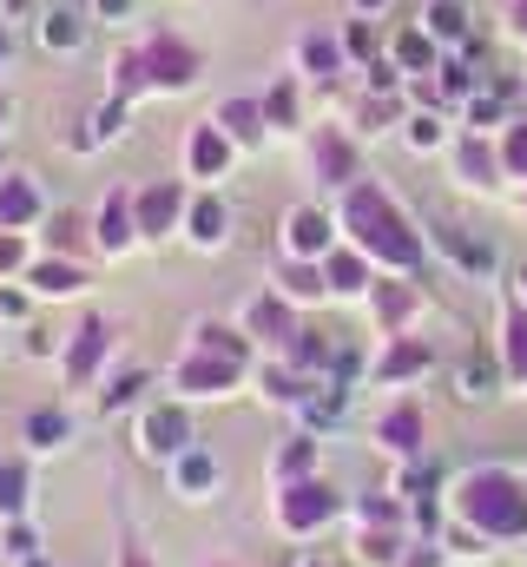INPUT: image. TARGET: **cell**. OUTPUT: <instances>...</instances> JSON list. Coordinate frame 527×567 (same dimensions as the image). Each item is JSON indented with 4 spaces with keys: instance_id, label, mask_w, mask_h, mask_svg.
<instances>
[{
    "instance_id": "obj_1",
    "label": "cell",
    "mask_w": 527,
    "mask_h": 567,
    "mask_svg": "<svg viewBox=\"0 0 527 567\" xmlns=\"http://www.w3.org/2000/svg\"><path fill=\"white\" fill-rule=\"evenodd\" d=\"M343 231H350V245L370 265H390V271H415L422 265V238L409 231V218L383 198V185H350L343 192Z\"/></svg>"
},
{
    "instance_id": "obj_2",
    "label": "cell",
    "mask_w": 527,
    "mask_h": 567,
    "mask_svg": "<svg viewBox=\"0 0 527 567\" xmlns=\"http://www.w3.org/2000/svg\"><path fill=\"white\" fill-rule=\"evenodd\" d=\"M462 522L475 535H495V542H515L527 528V488L502 468H475L462 482Z\"/></svg>"
},
{
    "instance_id": "obj_3",
    "label": "cell",
    "mask_w": 527,
    "mask_h": 567,
    "mask_svg": "<svg viewBox=\"0 0 527 567\" xmlns=\"http://www.w3.org/2000/svg\"><path fill=\"white\" fill-rule=\"evenodd\" d=\"M132 442H138L145 462H165V468H172V462L192 449V410H185L178 396H165V403H138Z\"/></svg>"
},
{
    "instance_id": "obj_4",
    "label": "cell",
    "mask_w": 527,
    "mask_h": 567,
    "mask_svg": "<svg viewBox=\"0 0 527 567\" xmlns=\"http://www.w3.org/2000/svg\"><path fill=\"white\" fill-rule=\"evenodd\" d=\"M138 60H145L152 93H192L198 73H205V53H198L192 40H178V33H152V40L138 47Z\"/></svg>"
},
{
    "instance_id": "obj_5",
    "label": "cell",
    "mask_w": 527,
    "mask_h": 567,
    "mask_svg": "<svg viewBox=\"0 0 527 567\" xmlns=\"http://www.w3.org/2000/svg\"><path fill=\"white\" fill-rule=\"evenodd\" d=\"M106 363H113V323H106V317H86V323L66 337L60 383H66V390H100V383H106Z\"/></svg>"
},
{
    "instance_id": "obj_6",
    "label": "cell",
    "mask_w": 527,
    "mask_h": 567,
    "mask_svg": "<svg viewBox=\"0 0 527 567\" xmlns=\"http://www.w3.org/2000/svg\"><path fill=\"white\" fill-rule=\"evenodd\" d=\"M251 363H231V357H205V350H185L172 363V396L178 403H211V396H231L245 383Z\"/></svg>"
},
{
    "instance_id": "obj_7",
    "label": "cell",
    "mask_w": 527,
    "mask_h": 567,
    "mask_svg": "<svg viewBox=\"0 0 527 567\" xmlns=\"http://www.w3.org/2000/svg\"><path fill=\"white\" fill-rule=\"evenodd\" d=\"M337 488L330 482H317V475H303V482H283L277 488V528L283 535H317V528H330L337 522Z\"/></svg>"
},
{
    "instance_id": "obj_8",
    "label": "cell",
    "mask_w": 527,
    "mask_h": 567,
    "mask_svg": "<svg viewBox=\"0 0 527 567\" xmlns=\"http://www.w3.org/2000/svg\"><path fill=\"white\" fill-rule=\"evenodd\" d=\"M185 205H192V192H185L178 178H152V185H138V192H132L138 238H145V245H158V238L185 231Z\"/></svg>"
},
{
    "instance_id": "obj_9",
    "label": "cell",
    "mask_w": 527,
    "mask_h": 567,
    "mask_svg": "<svg viewBox=\"0 0 527 567\" xmlns=\"http://www.w3.org/2000/svg\"><path fill=\"white\" fill-rule=\"evenodd\" d=\"M132 245H145L138 238V212H132V185H113L100 198V212H93V251L100 258H126Z\"/></svg>"
},
{
    "instance_id": "obj_10",
    "label": "cell",
    "mask_w": 527,
    "mask_h": 567,
    "mask_svg": "<svg viewBox=\"0 0 527 567\" xmlns=\"http://www.w3.org/2000/svg\"><path fill=\"white\" fill-rule=\"evenodd\" d=\"M20 284H27L33 303H73V297H86V265H80V258H46V251H40Z\"/></svg>"
},
{
    "instance_id": "obj_11",
    "label": "cell",
    "mask_w": 527,
    "mask_h": 567,
    "mask_svg": "<svg viewBox=\"0 0 527 567\" xmlns=\"http://www.w3.org/2000/svg\"><path fill=\"white\" fill-rule=\"evenodd\" d=\"M46 225V192L33 172H0V231H40Z\"/></svg>"
},
{
    "instance_id": "obj_12",
    "label": "cell",
    "mask_w": 527,
    "mask_h": 567,
    "mask_svg": "<svg viewBox=\"0 0 527 567\" xmlns=\"http://www.w3.org/2000/svg\"><path fill=\"white\" fill-rule=\"evenodd\" d=\"M337 251V231H330V212L317 205H297L283 218V258H303V265H323Z\"/></svg>"
},
{
    "instance_id": "obj_13",
    "label": "cell",
    "mask_w": 527,
    "mask_h": 567,
    "mask_svg": "<svg viewBox=\"0 0 527 567\" xmlns=\"http://www.w3.org/2000/svg\"><path fill=\"white\" fill-rule=\"evenodd\" d=\"M165 482H172V495H178V502H211V495L225 488V462H218L211 449H198V442H192V449L165 468Z\"/></svg>"
},
{
    "instance_id": "obj_14",
    "label": "cell",
    "mask_w": 527,
    "mask_h": 567,
    "mask_svg": "<svg viewBox=\"0 0 527 567\" xmlns=\"http://www.w3.org/2000/svg\"><path fill=\"white\" fill-rule=\"evenodd\" d=\"M86 33H93V13H80V7H46V13L33 20L40 53H60V60H73V53L86 47Z\"/></svg>"
},
{
    "instance_id": "obj_15",
    "label": "cell",
    "mask_w": 527,
    "mask_h": 567,
    "mask_svg": "<svg viewBox=\"0 0 527 567\" xmlns=\"http://www.w3.org/2000/svg\"><path fill=\"white\" fill-rule=\"evenodd\" d=\"M225 238H231V205L218 192H198L185 205V245L192 251H225Z\"/></svg>"
},
{
    "instance_id": "obj_16",
    "label": "cell",
    "mask_w": 527,
    "mask_h": 567,
    "mask_svg": "<svg viewBox=\"0 0 527 567\" xmlns=\"http://www.w3.org/2000/svg\"><path fill=\"white\" fill-rule=\"evenodd\" d=\"M245 337L290 350V337H297V317H290V297H283V290H258V297L245 303Z\"/></svg>"
},
{
    "instance_id": "obj_17",
    "label": "cell",
    "mask_w": 527,
    "mask_h": 567,
    "mask_svg": "<svg viewBox=\"0 0 527 567\" xmlns=\"http://www.w3.org/2000/svg\"><path fill=\"white\" fill-rule=\"evenodd\" d=\"M231 158H238V145L225 140V126H218V120L192 126V140H185V172H192V178H225V172H231Z\"/></svg>"
},
{
    "instance_id": "obj_18",
    "label": "cell",
    "mask_w": 527,
    "mask_h": 567,
    "mask_svg": "<svg viewBox=\"0 0 527 567\" xmlns=\"http://www.w3.org/2000/svg\"><path fill=\"white\" fill-rule=\"evenodd\" d=\"M185 350H205V357H231V363H251V337L245 323H218V317H198Z\"/></svg>"
},
{
    "instance_id": "obj_19",
    "label": "cell",
    "mask_w": 527,
    "mask_h": 567,
    "mask_svg": "<svg viewBox=\"0 0 527 567\" xmlns=\"http://www.w3.org/2000/svg\"><path fill=\"white\" fill-rule=\"evenodd\" d=\"M310 165H317L323 185H356V145L343 133H317L310 140Z\"/></svg>"
},
{
    "instance_id": "obj_20",
    "label": "cell",
    "mask_w": 527,
    "mask_h": 567,
    "mask_svg": "<svg viewBox=\"0 0 527 567\" xmlns=\"http://www.w3.org/2000/svg\"><path fill=\"white\" fill-rule=\"evenodd\" d=\"M126 140V100H100L86 113V126L73 133V152H100V145H120Z\"/></svg>"
},
{
    "instance_id": "obj_21",
    "label": "cell",
    "mask_w": 527,
    "mask_h": 567,
    "mask_svg": "<svg viewBox=\"0 0 527 567\" xmlns=\"http://www.w3.org/2000/svg\"><path fill=\"white\" fill-rule=\"evenodd\" d=\"M27 449L33 455H53V449H66L73 442V416L60 410V403H40V410H27Z\"/></svg>"
},
{
    "instance_id": "obj_22",
    "label": "cell",
    "mask_w": 527,
    "mask_h": 567,
    "mask_svg": "<svg viewBox=\"0 0 527 567\" xmlns=\"http://www.w3.org/2000/svg\"><path fill=\"white\" fill-rule=\"evenodd\" d=\"M40 238H46V258H80V251L93 245V218H80V212H53V218L40 225Z\"/></svg>"
},
{
    "instance_id": "obj_23",
    "label": "cell",
    "mask_w": 527,
    "mask_h": 567,
    "mask_svg": "<svg viewBox=\"0 0 527 567\" xmlns=\"http://www.w3.org/2000/svg\"><path fill=\"white\" fill-rule=\"evenodd\" d=\"M211 120L225 126V140L231 145H258L264 133H270V126H264V100H225Z\"/></svg>"
},
{
    "instance_id": "obj_24",
    "label": "cell",
    "mask_w": 527,
    "mask_h": 567,
    "mask_svg": "<svg viewBox=\"0 0 527 567\" xmlns=\"http://www.w3.org/2000/svg\"><path fill=\"white\" fill-rule=\"evenodd\" d=\"M343 60H350V53H343V40H330V33H303V40H297V66H303L310 80H337Z\"/></svg>"
},
{
    "instance_id": "obj_25",
    "label": "cell",
    "mask_w": 527,
    "mask_h": 567,
    "mask_svg": "<svg viewBox=\"0 0 527 567\" xmlns=\"http://www.w3.org/2000/svg\"><path fill=\"white\" fill-rule=\"evenodd\" d=\"M27 502H33V475L20 455H0V522H27Z\"/></svg>"
},
{
    "instance_id": "obj_26",
    "label": "cell",
    "mask_w": 527,
    "mask_h": 567,
    "mask_svg": "<svg viewBox=\"0 0 527 567\" xmlns=\"http://www.w3.org/2000/svg\"><path fill=\"white\" fill-rule=\"evenodd\" d=\"M323 284L337 290V297H356V290H370V258L350 245V251H330L323 258Z\"/></svg>"
},
{
    "instance_id": "obj_27",
    "label": "cell",
    "mask_w": 527,
    "mask_h": 567,
    "mask_svg": "<svg viewBox=\"0 0 527 567\" xmlns=\"http://www.w3.org/2000/svg\"><path fill=\"white\" fill-rule=\"evenodd\" d=\"M422 33L468 47V7H462V0H428V7H422Z\"/></svg>"
},
{
    "instance_id": "obj_28",
    "label": "cell",
    "mask_w": 527,
    "mask_h": 567,
    "mask_svg": "<svg viewBox=\"0 0 527 567\" xmlns=\"http://www.w3.org/2000/svg\"><path fill=\"white\" fill-rule=\"evenodd\" d=\"M145 390H152V377L145 370H120V377H106L93 396H100V416H120L132 403H145Z\"/></svg>"
},
{
    "instance_id": "obj_29",
    "label": "cell",
    "mask_w": 527,
    "mask_h": 567,
    "mask_svg": "<svg viewBox=\"0 0 527 567\" xmlns=\"http://www.w3.org/2000/svg\"><path fill=\"white\" fill-rule=\"evenodd\" d=\"M435 245H442L462 271H495V251H488V245H475L462 225H442V231H435Z\"/></svg>"
},
{
    "instance_id": "obj_30",
    "label": "cell",
    "mask_w": 527,
    "mask_h": 567,
    "mask_svg": "<svg viewBox=\"0 0 527 567\" xmlns=\"http://www.w3.org/2000/svg\"><path fill=\"white\" fill-rule=\"evenodd\" d=\"M376 435L390 442L395 455H415V449H422V410H415V403H402V410H390Z\"/></svg>"
},
{
    "instance_id": "obj_31",
    "label": "cell",
    "mask_w": 527,
    "mask_h": 567,
    "mask_svg": "<svg viewBox=\"0 0 527 567\" xmlns=\"http://www.w3.org/2000/svg\"><path fill=\"white\" fill-rule=\"evenodd\" d=\"M277 284H283V297H297V303H310V297L330 290V284H323V265H303V258H283Z\"/></svg>"
},
{
    "instance_id": "obj_32",
    "label": "cell",
    "mask_w": 527,
    "mask_h": 567,
    "mask_svg": "<svg viewBox=\"0 0 527 567\" xmlns=\"http://www.w3.org/2000/svg\"><path fill=\"white\" fill-rule=\"evenodd\" d=\"M310 468H317V442H310V435H290V442L277 449V488H283V482H303Z\"/></svg>"
},
{
    "instance_id": "obj_33",
    "label": "cell",
    "mask_w": 527,
    "mask_h": 567,
    "mask_svg": "<svg viewBox=\"0 0 527 567\" xmlns=\"http://www.w3.org/2000/svg\"><path fill=\"white\" fill-rule=\"evenodd\" d=\"M376 317H383V330H402L415 317V290L409 284H376Z\"/></svg>"
},
{
    "instance_id": "obj_34",
    "label": "cell",
    "mask_w": 527,
    "mask_h": 567,
    "mask_svg": "<svg viewBox=\"0 0 527 567\" xmlns=\"http://www.w3.org/2000/svg\"><path fill=\"white\" fill-rule=\"evenodd\" d=\"M138 93H152V80H145V60H138V47H132V53H120V60H113V100H138Z\"/></svg>"
},
{
    "instance_id": "obj_35",
    "label": "cell",
    "mask_w": 527,
    "mask_h": 567,
    "mask_svg": "<svg viewBox=\"0 0 527 567\" xmlns=\"http://www.w3.org/2000/svg\"><path fill=\"white\" fill-rule=\"evenodd\" d=\"M0 555L13 567L33 561V555H40V528H33V522H0Z\"/></svg>"
},
{
    "instance_id": "obj_36",
    "label": "cell",
    "mask_w": 527,
    "mask_h": 567,
    "mask_svg": "<svg viewBox=\"0 0 527 567\" xmlns=\"http://www.w3.org/2000/svg\"><path fill=\"white\" fill-rule=\"evenodd\" d=\"M27 265H33L27 231H0V284H20V278H27Z\"/></svg>"
},
{
    "instance_id": "obj_37",
    "label": "cell",
    "mask_w": 527,
    "mask_h": 567,
    "mask_svg": "<svg viewBox=\"0 0 527 567\" xmlns=\"http://www.w3.org/2000/svg\"><path fill=\"white\" fill-rule=\"evenodd\" d=\"M395 66H409V73H428V66H435V40H428L422 27H409V33L395 40Z\"/></svg>"
},
{
    "instance_id": "obj_38",
    "label": "cell",
    "mask_w": 527,
    "mask_h": 567,
    "mask_svg": "<svg viewBox=\"0 0 527 567\" xmlns=\"http://www.w3.org/2000/svg\"><path fill=\"white\" fill-rule=\"evenodd\" d=\"M415 370H428V343H395L390 357H383V383H402Z\"/></svg>"
},
{
    "instance_id": "obj_39",
    "label": "cell",
    "mask_w": 527,
    "mask_h": 567,
    "mask_svg": "<svg viewBox=\"0 0 527 567\" xmlns=\"http://www.w3.org/2000/svg\"><path fill=\"white\" fill-rule=\"evenodd\" d=\"M264 126H277V133H290V126H297V86H290V80L264 93Z\"/></svg>"
},
{
    "instance_id": "obj_40",
    "label": "cell",
    "mask_w": 527,
    "mask_h": 567,
    "mask_svg": "<svg viewBox=\"0 0 527 567\" xmlns=\"http://www.w3.org/2000/svg\"><path fill=\"white\" fill-rule=\"evenodd\" d=\"M356 548H363V561H370V567H395V561H402L395 528H363V542H356Z\"/></svg>"
},
{
    "instance_id": "obj_41",
    "label": "cell",
    "mask_w": 527,
    "mask_h": 567,
    "mask_svg": "<svg viewBox=\"0 0 527 567\" xmlns=\"http://www.w3.org/2000/svg\"><path fill=\"white\" fill-rule=\"evenodd\" d=\"M495 165H502V158H495L482 140L462 145V178H468V185H495Z\"/></svg>"
},
{
    "instance_id": "obj_42",
    "label": "cell",
    "mask_w": 527,
    "mask_h": 567,
    "mask_svg": "<svg viewBox=\"0 0 527 567\" xmlns=\"http://www.w3.org/2000/svg\"><path fill=\"white\" fill-rule=\"evenodd\" d=\"M462 396H468V403H482V396H495V363H482V357H468V363H462Z\"/></svg>"
},
{
    "instance_id": "obj_43",
    "label": "cell",
    "mask_w": 527,
    "mask_h": 567,
    "mask_svg": "<svg viewBox=\"0 0 527 567\" xmlns=\"http://www.w3.org/2000/svg\"><path fill=\"white\" fill-rule=\"evenodd\" d=\"M508 370L527 383V310H515V317H508Z\"/></svg>"
},
{
    "instance_id": "obj_44",
    "label": "cell",
    "mask_w": 527,
    "mask_h": 567,
    "mask_svg": "<svg viewBox=\"0 0 527 567\" xmlns=\"http://www.w3.org/2000/svg\"><path fill=\"white\" fill-rule=\"evenodd\" d=\"M343 53H350V60H376V27H370V20H350Z\"/></svg>"
},
{
    "instance_id": "obj_45",
    "label": "cell",
    "mask_w": 527,
    "mask_h": 567,
    "mask_svg": "<svg viewBox=\"0 0 527 567\" xmlns=\"http://www.w3.org/2000/svg\"><path fill=\"white\" fill-rule=\"evenodd\" d=\"M27 310H33L27 284H0V323H27Z\"/></svg>"
},
{
    "instance_id": "obj_46",
    "label": "cell",
    "mask_w": 527,
    "mask_h": 567,
    "mask_svg": "<svg viewBox=\"0 0 527 567\" xmlns=\"http://www.w3.org/2000/svg\"><path fill=\"white\" fill-rule=\"evenodd\" d=\"M356 522H363V528H395V502H383V495H363V502H356Z\"/></svg>"
},
{
    "instance_id": "obj_47",
    "label": "cell",
    "mask_w": 527,
    "mask_h": 567,
    "mask_svg": "<svg viewBox=\"0 0 527 567\" xmlns=\"http://www.w3.org/2000/svg\"><path fill=\"white\" fill-rule=\"evenodd\" d=\"M409 145H415V152H435V145H442V126H435L428 113H422V120H409Z\"/></svg>"
},
{
    "instance_id": "obj_48",
    "label": "cell",
    "mask_w": 527,
    "mask_h": 567,
    "mask_svg": "<svg viewBox=\"0 0 527 567\" xmlns=\"http://www.w3.org/2000/svg\"><path fill=\"white\" fill-rule=\"evenodd\" d=\"M502 165H508V172H527V126H515V133H508V145H502Z\"/></svg>"
},
{
    "instance_id": "obj_49",
    "label": "cell",
    "mask_w": 527,
    "mask_h": 567,
    "mask_svg": "<svg viewBox=\"0 0 527 567\" xmlns=\"http://www.w3.org/2000/svg\"><path fill=\"white\" fill-rule=\"evenodd\" d=\"M86 13L113 27V20H132V0H86Z\"/></svg>"
},
{
    "instance_id": "obj_50",
    "label": "cell",
    "mask_w": 527,
    "mask_h": 567,
    "mask_svg": "<svg viewBox=\"0 0 527 567\" xmlns=\"http://www.w3.org/2000/svg\"><path fill=\"white\" fill-rule=\"evenodd\" d=\"M468 86H475V73H468L462 60H455V66H442V93H468Z\"/></svg>"
},
{
    "instance_id": "obj_51",
    "label": "cell",
    "mask_w": 527,
    "mask_h": 567,
    "mask_svg": "<svg viewBox=\"0 0 527 567\" xmlns=\"http://www.w3.org/2000/svg\"><path fill=\"white\" fill-rule=\"evenodd\" d=\"M27 357H53V330H40V323H27Z\"/></svg>"
},
{
    "instance_id": "obj_52",
    "label": "cell",
    "mask_w": 527,
    "mask_h": 567,
    "mask_svg": "<svg viewBox=\"0 0 527 567\" xmlns=\"http://www.w3.org/2000/svg\"><path fill=\"white\" fill-rule=\"evenodd\" d=\"M113 567H152V555H145L138 542H120V555H113Z\"/></svg>"
},
{
    "instance_id": "obj_53",
    "label": "cell",
    "mask_w": 527,
    "mask_h": 567,
    "mask_svg": "<svg viewBox=\"0 0 527 567\" xmlns=\"http://www.w3.org/2000/svg\"><path fill=\"white\" fill-rule=\"evenodd\" d=\"M7 60H13V33H7V20H0V73H7Z\"/></svg>"
},
{
    "instance_id": "obj_54",
    "label": "cell",
    "mask_w": 527,
    "mask_h": 567,
    "mask_svg": "<svg viewBox=\"0 0 527 567\" xmlns=\"http://www.w3.org/2000/svg\"><path fill=\"white\" fill-rule=\"evenodd\" d=\"M297 567H337V561H323V555H303V561H297Z\"/></svg>"
},
{
    "instance_id": "obj_55",
    "label": "cell",
    "mask_w": 527,
    "mask_h": 567,
    "mask_svg": "<svg viewBox=\"0 0 527 567\" xmlns=\"http://www.w3.org/2000/svg\"><path fill=\"white\" fill-rule=\"evenodd\" d=\"M515 27H521V33H527V0H521V7H515Z\"/></svg>"
},
{
    "instance_id": "obj_56",
    "label": "cell",
    "mask_w": 527,
    "mask_h": 567,
    "mask_svg": "<svg viewBox=\"0 0 527 567\" xmlns=\"http://www.w3.org/2000/svg\"><path fill=\"white\" fill-rule=\"evenodd\" d=\"M356 7H363V13H376V7H390V0H356Z\"/></svg>"
},
{
    "instance_id": "obj_57",
    "label": "cell",
    "mask_w": 527,
    "mask_h": 567,
    "mask_svg": "<svg viewBox=\"0 0 527 567\" xmlns=\"http://www.w3.org/2000/svg\"><path fill=\"white\" fill-rule=\"evenodd\" d=\"M7 120H13V106H7V100H0V133H7Z\"/></svg>"
},
{
    "instance_id": "obj_58",
    "label": "cell",
    "mask_w": 527,
    "mask_h": 567,
    "mask_svg": "<svg viewBox=\"0 0 527 567\" xmlns=\"http://www.w3.org/2000/svg\"><path fill=\"white\" fill-rule=\"evenodd\" d=\"M20 567H53V561H46V555H33V561H20Z\"/></svg>"
},
{
    "instance_id": "obj_59",
    "label": "cell",
    "mask_w": 527,
    "mask_h": 567,
    "mask_svg": "<svg viewBox=\"0 0 527 567\" xmlns=\"http://www.w3.org/2000/svg\"><path fill=\"white\" fill-rule=\"evenodd\" d=\"M521 297H527V271H521Z\"/></svg>"
}]
</instances>
